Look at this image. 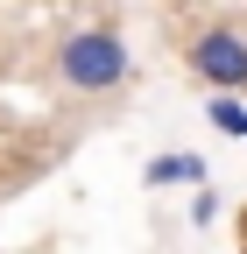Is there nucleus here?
Returning a JSON list of instances; mask_svg holds the SVG:
<instances>
[{
    "mask_svg": "<svg viewBox=\"0 0 247 254\" xmlns=\"http://www.w3.org/2000/svg\"><path fill=\"white\" fill-rule=\"evenodd\" d=\"M127 36L120 28H78V36L57 43V78H64L78 99H99V92H120L127 85Z\"/></svg>",
    "mask_w": 247,
    "mask_h": 254,
    "instance_id": "obj_1",
    "label": "nucleus"
},
{
    "mask_svg": "<svg viewBox=\"0 0 247 254\" xmlns=\"http://www.w3.org/2000/svg\"><path fill=\"white\" fill-rule=\"evenodd\" d=\"M191 71L212 92H240L247 85V36L240 28H205V36H191Z\"/></svg>",
    "mask_w": 247,
    "mask_h": 254,
    "instance_id": "obj_2",
    "label": "nucleus"
},
{
    "mask_svg": "<svg viewBox=\"0 0 247 254\" xmlns=\"http://www.w3.org/2000/svg\"><path fill=\"white\" fill-rule=\"evenodd\" d=\"M148 184H156V190L163 184H205V155H184V148L177 155H156V163H148Z\"/></svg>",
    "mask_w": 247,
    "mask_h": 254,
    "instance_id": "obj_3",
    "label": "nucleus"
},
{
    "mask_svg": "<svg viewBox=\"0 0 247 254\" xmlns=\"http://www.w3.org/2000/svg\"><path fill=\"white\" fill-rule=\"evenodd\" d=\"M212 127H219V134H233V141H247V99L240 92H212Z\"/></svg>",
    "mask_w": 247,
    "mask_h": 254,
    "instance_id": "obj_4",
    "label": "nucleus"
},
{
    "mask_svg": "<svg viewBox=\"0 0 247 254\" xmlns=\"http://www.w3.org/2000/svg\"><path fill=\"white\" fill-rule=\"evenodd\" d=\"M212 219H219V190H205V184H198V205H191V226H212Z\"/></svg>",
    "mask_w": 247,
    "mask_h": 254,
    "instance_id": "obj_5",
    "label": "nucleus"
},
{
    "mask_svg": "<svg viewBox=\"0 0 247 254\" xmlns=\"http://www.w3.org/2000/svg\"><path fill=\"white\" fill-rule=\"evenodd\" d=\"M184 7H198V0H184Z\"/></svg>",
    "mask_w": 247,
    "mask_h": 254,
    "instance_id": "obj_6",
    "label": "nucleus"
},
{
    "mask_svg": "<svg viewBox=\"0 0 247 254\" xmlns=\"http://www.w3.org/2000/svg\"><path fill=\"white\" fill-rule=\"evenodd\" d=\"M240 219H247V212H240ZM240 233H247V226H240Z\"/></svg>",
    "mask_w": 247,
    "mask_h": 254,
    "instance_id": "obj_7",
    "label": "nucleus"
}]
</instances>
